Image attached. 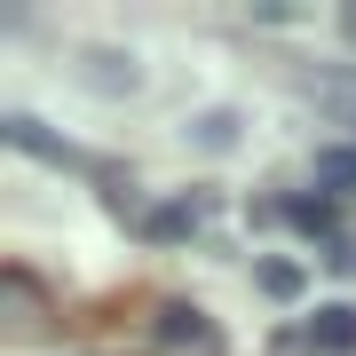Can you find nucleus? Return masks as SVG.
Here are the masks:
<instances>
[{"mask_svg":"<svg viewBox=\"0 0 356 356\" xmlns=\"http://www.w3.org/2000/svg\"><path fill=\"white\" fill-rule=\"evenodd\" d=\"M191 127H198V143H206V151H229L238 119H229V111H206V119H191Z\"/></svg>","mask_w":356,"mask_h":356,"instance_id":"6e6552de","label":"nucleus"},{"mask_svg":"<svg viewBox=\"0 0 356 356\" xmlns=\"http://www.w3.org/2000/svg\"><path fill=\"white\" fill-rule=\"evenodd\" d=\"M317 191L325 198H348L356 191V143H325V151H317Z\"/></svg>","mask_w":356,"mask_h":356,"instance_id":"39448f33","label":"nucleus"},{"mask_svg":"<svg viewBox=\"0 0 356 356\" xmlns=\"http://www.w3.org/2000/svg\"><path fill=\"white\" fill-rule=\"evenodd\" d=\"M332 214H341V198H325V191H293L277 206V222H293L301 238H332Z\"/></svg>","mask_w":356,"mask_h":356,"instance_id":"20e7f679","label":"nucleus"},{"mask_svg":"<svg viewBox=\"0 0 356 356\" xmlns=\"http://www.w3.org/2000/svg\"><path fill=\"white\" fill-rule=\"evenodd\" d=\"M309 348L317 356H348L356 348V301H325L317 317H309Z\"/></svg>","mask_w":356,"mask_h":356,"instance_id":"f257e3e1","label":"nucleus"},{"mask_svg":"<svg viewBox=\"0 0 356 356\" xmlns=\"http://www.w3.org/2000/svg\"><path fill=\"white\" fill-rule=\"evenodd\" d=\"M159 341L166 348H214V325H206V309H191V301H166L159 309Z\"/></svg>","mask_w":356,"mask_h":356,"instance_id":"f03ea898","label":"nucleus"},{"mask_svg":"<svg viewBox=\"0 0 356 356\" xmlns=\"http://www.w3.org/2000/svg\"><path fill=\"white\" fill-rule=\"evenodd\" d=\"M254 277H261L269 301H301V285H309V277H301V261H261Z\"/></svg>","mask_w":356,"mask_h":356,"instance_id":"423d86ee","label":"nucleus"},{"mask_svg":"<svg viewBox=\"0 0 356 356\" xmlns=\"http://www.w3.org/2000/svg\"><path fill=\"white\" fill-rule=\"evenodd\" d=\"M143 238L151 245H182V238H198V198H166L143 214Z\"/></svg>","mask_w":356,"mask_h":356,"instance_id":"7ed1b4c3","label":"nucleus"},{"mask_svg":"<svg viewBox=\"0 0 356 356\" xmlns=\"http://www.w3.org/2000/svg\"><path fill=\"white\" fill-rule=\"evenodd\" d=\"M88 79H95V88H135V56H88Z\"/></svg>","mask_w":356,"mask_h":356,"instance_id":"0eeeda50","label":"nucleus"}]
</instances>
